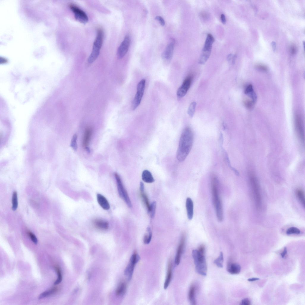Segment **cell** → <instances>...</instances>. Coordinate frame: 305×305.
I'll list each match as a JSON object with an SVG mask.
<instances>
[{"mask_svg":"<svg viewBox=\"0 0 305 305\" xmlns=\"http://www.w3.org/2000/svg\"><path fill=\"white\" fill-rule=\"evenodd\" d=\"M156 206V203L155 201L152 202L150 204V217L152 218L154 217Z\"/></svg>","mask_w":305,"mask_h":305,"instance_id":"35","label":"cell"},{"mask_svg":"<svg viewBox=\"0 0 305 305\" xmlns=\"http://www.w3.org/2000/svg\"><path fill=\"white\" fill-rule=\"evenodd\" d=\"M146 80H141L138 84L137 91L133 101L132 108L133 110L136 109L140 104L145 87Z\"/></svg>","mask_w":305,"mask_h":305,"instance_id":"8","label":"cell"},{"mask_svg":"<svg viewBox=\"0 0 305 305\" xmlns=\"http://www.w3.org/2000/svg\"><path fill=\"white\" fill-rule=\"evenodd\" d=\"M142 178L144 181L147 183H152L155 181L150 172L147 170H145L143 172Z\"/></svg>","mask_w":305,"mask_h":305,"instance_id":"22","label":"cell"},{"mask_svg":"<svg viewBox=\"0 0 305 305\" xmlns=\"http://www.w3.org/2000/svg\"><path fill=\"white\" fill-rule=\"evenodd\" d=\"M114 177L116 181L118 192L120 197L124 200L128 206L131 208L132 206L131 201L127 191L123 185L121 178L116 173H114Z\"/></svg>","mask_w":305,"mask_h":305,"instance_id":"7","label":"cell"},{"mask_svg":"<svg viewBox=\"0 0 305 305\" xmlns=\"http://www.w3.org/2000/svg\"><path fill=\"white\" fill-rule=\"evenodd\" d=\"M233 58V57H232V55L231 54H230L228 55L227 57V59L228 61L230 63H231V61L232 63Z\"/></svg>","mask_w":305,"mask_h":305,"instance_id":"47","label":"cell"},{"mask_svg":"<svg viewBox=\"0 0 305 305\" xmlns=\"http://www.w3.org/2000/svg\"><path fill=\"white\" fill-rule=\"evenodd\" d=\"M97 200L100 206L105 210H108L110 208L109 203L106 198L100 194H97Z\"/></svg>","mask_w":305,"mask_h":305,"instance_id":"20","label":"cell"},{"mask_svg":"<svg viewBox=\"0 0 305 305\" xmlns=\"http://www.w3.org/2000/svg\"><path fill=\"white\" fill-rule=\"evenodd\" d=\"M140 194L143 201L145 204L148 212H150V204L148 197L144 192H140Z\"/></svg>","mask_w":305,"mask_h":305,"instance_id":"30","label":"cell"},{"mask_svg":"<svg viewBox=\"0 0 305 305\" xmlns=\"http://www.w3.org/2000/svg\"><path fill=\"white\" fill-rule=\"evenodd\" d=\"M211 188L213 204L218 220L222 221L223 219V212L221 201L220 195L219 182L217 178H212Z\"/></svg>","mask_w":305,"mask_h":305,"instance_id":"3","label":"cell"},{"mask_svg":"<svg viewBox=\"0 0 305 305\" xmlns=\"http://www.w3.org/2000/svg\"><path fill=\"white\" fill-rule=\"evenodd\" d=\"M256 67L259 69L264 71H266L267 70V68L266 66L262 64H257L256 66Z\"/></svg>","mask_w":305,"mask_h":305,"instance_id":"41","label":"cell"},{"mask_svg":"<svg viewBox=\"0 0 305 305\" xmlns=\"http://www.w3.org/2000/svg\"><path fill=\"white\" fill-rule=\"evenodd\" d=\"M156 20H158L161 25L164 26L165 24V21L164 19L161 16H156L155 18Z\"/></svg>","mask_w":305,"mask_h":305,"instance_id":"40","label":"cell"},{"mask_svg":"<svg viewBox=\"0 0 305 305\" xmlns=\"http://www.w3.org/2000/svg\"><path fill=\"white\" fill-rule=\"evenodd\" d=\"M140 259V257L136 252H134L132 255L129 263L126 267L124 271L125 275L130 280L132 278L135 265Z\"/></svg>","mask_w":305,"mask_h":305,"instance_id":"9","label":"cell"},{"mask_svg":"<svg viewBox=\"0 0 305 305\" xmlns=\"http://www.w3.org/2000/svg\"><path fill=\"white\" fill-rule=\"evenodd\" d=\"M221 19L222 23L224 24H225L226 23V19L225 16L224 14H222L221 15Z\"/></svg>","mask_w":305,"mask_h":305,"instance_id":"44","label":"cell"},{"mask_svg":"<svg viewBox=\"0 0 305 305\" xmlns=\"http://www.w3.org/2000/svg\"><path fill=\"white\" fill-rule=\"evenodd\" d=\"M185 235L183 234L182 235L175 257V262L177 265H178L180 263L181 255L185 246Z\"/></svg>","mask_w":305,"mask_h":305,"instance_id":"15","label":"cell"},{"mask_svg":"<svg viewBox=\"0 0 305 305\" xmlns=\"http://www.w3.org/2000/svg\"><path fill=\"white\" fill-rule=\"evenodd\" d=\"M223 254L222 252H221L220 253L219 256L217 259L214 260V263L218 267L220 268L222 267H223Z\"/></svg>","mask_w":305,"mask_h":305,"instance_id":"31","label":"cell"},{"mask_svg":"<svg viewBox=\"0 0 305 305\" xmlns=\"http://www.w3.org/2000/svg\"><path fill=\"white\" fill-rule=\"evenodd\" d=\"M77 136L76 134H74L71 140L70 146L74 151L77 150Z\"/></svg>","mask_w":305,"mask_h":305,"instance_id":"34","label":"cell"},{"mask_svg":"<svg viewBox=\"0 0 305 305\" xmlns=\"http://www.w3.org/2000/svg\"><path fill=\"white\" fill-rule=\"evenodd\" d=\"M301 233V231L298 228L292 227L288 228L287 230L286 233L287 235L298 234Z\"/></svg>","mask_w":305,"mask_h":305,"instance_id":"32","label":"cell"},{"mask_svg":"<svg viewBox=\"0 0 305 305\" xmlns=\"http://www.w3.org/2000/svg\"><path fill=\"white\" fill-rule=\"evenodd\" d=\"M195 292V287L194 285H192L190 287L188 293V298L191 305L196 304Z\"/></svg>","mask_w":305,"mask_h":305,"instance_id":"23","label":"cell"},{"mask_svg":"<svg viewBox=\"0 0 305 305\" xmlns=\"http://www.w3.org/2000/svg\"><path fill=\"white\" fill-rule=\"evenodd\" d=\"M92 133V128L90 127H87L85 129L83 139V146L88 152L90 151L88 146Z\"/></svg>","mask_w":305,"mask_h":305,"instance_id":"16","label":"cell"},{"mask_svg":"<svg viewBox=\"0 0 305 305\" xmlns=\"http://www.w3.org/2000/svg\"><path fill=\"white\" fill-rule=\"evenodd\" d=\"M27 233L28 235L32 241L35 244H37L38 242V240L34 234L29 231H28Z\"/></svg>","mask_w":305,"mask_h":305,"instance_id":"37","label":"cell"},{"mask_svg":"<svg viewBox=\"0 0 305 305\" xmlns=\"http://www.w3.org/2000/svg\"><path fill=\"white\" fill-rule=\"evenodd\" d=\"M249 179L253 195L256 204V206L259 207L261 202L260 189L257 180L254 174L252 172H250L249 174Z\"/></svg>","mask_w":305,"mask_h":305,"instance_id":"6","label":"cell"},{"mask_svg":"<svg viewBox=\"0 0 305 305\" xmlns=\"http://www.w3.org/2000/svg\"><path fill=\"white\" fill-rule=\"evenodd\" d=\"M69 7L74 13L75 18L77 21L84 24L88 21V16L83 10L74 4H71Z\"/></svg>","mask_w":305,"mask_h":305,"instance_id":"10","label":"cell"},{"mask_svg":"<svg viewBox=\"0 0 305 305\" xmlns=\"http://www.w3.org/2000/svg\"><path fill=\"white\" fill-rule=\"evenodd\" d=\"M250 302L249 299L247 298L242 299L240 304L242 305H250Z\"/></svg>","mask_w":305,"mask_h":305,"instance_id":"42","label":"cell"},{"mask_svg":"<svg viewBox=\"0 0 305 305\" xmlns=\"http://www.w3.org/2000/svg\"><path fill=\"white\" fill-rule=\"evenodd\" d=\"M104 38L103 30L99 28L97 32L96 38L93 43L92 52L89 56L88 62L89 63L94 62L98 57L102 45Z\"/></svg>","mask_w":305,"mask_h":305,"instance_id":"4","label":"cell"},{"mask_svg":"<svg viewBox=\"0 0 305 305\" xmlns=\"http://www.w3.org/2000/svg\"><path fill=\"white\" fill-rule=\"evenodd\" d=\"M295 194L297 199L302 206L304 207L305 196L304 190L301 189H297L296 190Z\"/></svg>","mask_w":305,"mask_h":305,"instance_id":"25","label":"cell"},{"mask_svg":"<svg viewBox=\"0 0 305 305\" xmlns=\"http://www.w3.org/2000/svg\"><path fill=\"white\" fill-rule=\"evenodd\" d=\"M287 249L286 247L284 248L283 251L282 253L281 254V255L282 258L284 257L286 254H287Z\"/></svg>","mask_w":305,"mask_h":305,"instance_id":"45","label":"cell"},{"mask_svg":"<svg viewBox=\"0 0 305 305\" xmlns=\"http://www.w3.org/2000/svg\"><path fill=\"white\" fill-rule=\"evenodd\" d=\"M253 89L252 85L251 84H250L246 88L245 91V93L247 94H252L253 93Z\"/></svg>","mask_w":305,"mask_h":305,"instance_id":"38","label":"cell"},{"mask_svg":"<svg viewBox=\"0 0 305 305\" xmlns=\"http://www.w3.org/2000/svg\"><path fill=\"white\" fill-rule=\"evenodd\" d=\"M192 80L191 76L187 77L185 79L181 85L177 90V95L178 98H181L185 95L190 86Z\"/></svg>","mask_w":305,"mask_h":305,"instance_id":"13","label":"cell"},{"mask_svg":"<svg viewBox=\"0 0 305 305\" xmlns=\"http://www.w3.org/2000/svg\"><path fill=\"white\" fill-rule=\"evenodd\" d=\"M140 192H144V185L142 182H140Z\"/></svg>","mask_w":305,"mask_h":305,"instance_id":"46","label":"cell"},{"mask_svg":"<svg viewBox=\"0 0 305 305\" xmlns=\"http://www.w3.org/2000/svg\"><path fill=\"white\" fill-rule=\"evenodd\" d=\"M12 209L13 211H15L18 206V195L16 191L13 192L12 198Z\"/></svg>","mask_w":305,"mask_h":305,"instance_id":"29","label":"cell"},{"mask_svg":"<svg viewBox=\"0 0 305 305\" xmlns=\"http://www.w3.org/2000/svg\"><path fill=\"white\" fill-rule=\"evenodd\" d=\"M172 263L169 261L168 264L167 275L164 286V289L168 288L171 282L172 276Z\"/></svg>","mask_w":305,"mask_h":305,"instance_id":"19","label":"cell"},{"mask_svg":"<svg viewBox=\"0 0 305 305\" xmlns=\"http://www.w3.org/2000/svg\"><path fill=\"white\" fill-rule=\"evenodd\" d=\"M130 44V38L128 35H126L118 49L117 54L119 59L122 58L127 54Z\"/></svg>","mask_w":305,"mask_h":305,"instance_id":"12","label":"cell"},{"mask_svg":"<svg viewBox=\"0 0 305 305\" xmlns=\"http://www.w3.org/2000/svg\"><path fill=\"white\" fill-rule=\"evenodd\" d=\"M290 52L292 54H294L296 52V48L294 45L291 46L290 48Z\"/></svg>","mask_w":305,"mask_h":305,"instance_id":"43","label":"cell"},{"mask_svg":"<svg viewBox=\"0 0 305 305\" xmlns=\"http://www.w3.org/2000/svg\"><path fill=\"white\" fill-rule=\"evenodd\" d=\"M186 207L188 218L189 220H191L193 216L194 205L192 200L190 197L186 199Z\"/></svg>","mask_w":305,"mask_h":305,"instance_id":"18","label":"cell"},{"mask_svg":"<svg viewBox=\"0 0 305 305\" xmlns=\"http://www.w3.org/2000/svg\"><path fill=\"white\" fill-rule=\"evenodd\" d=\"M93 223L94 227L100 230H105L108 229L109 224L108 222L101 219H97L93 220Z\"/></svg>","mask_w":305,"mask_h":305,"instance_id":"17","label":"cell"},{"mask_svg":"<svg viewBox=\"0 0 305 305\" xmlns=\"http://www.w3.org/2000/svg\"><path fill=\"white\" fill-rule=\"evenodd\" d=\"M192 253L196 271L200 275L206 276L207 267L205 256V246L203 245H200L197 249L193 250Z\"/></svg>","mask_w":305,"mask_h":305,"instance_id":"2","label":"cell"},{"mask_svg":"<svg viewBox=\"0 0 305 305\" xmlns=\"http://www.w3.org/2000/svg\"><path fill=\"white\" fill-rule=\"evenodd\" d=\"M175 41L172 39L167 45L162 55L165 61H169L172 57L175 44Z\"/></svg>","mask_w":305,"mask_h":305,"instance_id":"14","label":"cell"},{"mask_svg":"<svg viewBox=\"0 0 305 305\" xmlns=\"http://www.w3.org/2000/svg\"><path fill=\"white\" fill-rule=\"evenodd\" d=\"M58 288L54 287L48 290L45 291L41 293L38 297L39 299H41L46 297L56 292Z\"/></svg>","mask_w":305,"mask_h":305,"instance_id":"26","label":"cell"},{"mask_svg":"<svg viewBox=\"0 0 305 305\" xmlns=\"http://www.w3.org/2000/svg\"><path fill=\"white\" fill-rule=\"evenodd\" d=\"M241 269L240 266L237 263H230L227 264V271L231 274H239L240 272Z\"/></svg>","mask_w":305,"mask_h":305,"instance_id":"21","label":"cell"},{"mask_svg":"<svg viewBox=\"0 0 305 305\" xmlns=\"http://www.w3.org/2000/svg\"><path fill=\"white\" fill-rule=\"evenodd\" d=\"M55 270L58 275V278L57 280L55 282L54 284L57 285L61 282L62 280V276L61 269L59 267H55Z\"/></svg>","mask_w":305,"mask_h":305,"instance_id":"33","label":"cell"},{"mask_svg":"<svg viewBox=\"0 0 305 305\" xmlns=\"http://www.w3.org/2000/svg\"><path fill=\"white\" fill-rule=\"evenodd\" d=\"M127 288L126 283L124 281L121 282L118 286L116 291L117 295L120 296L123 295L125 293Z\"/></svg>","mask_w":305,"mask_h":305,"instance_id":"24","label":"cell"},{"mask_svg":"<svg viewBox=\"0 0 305 305\" xmlns=\"http://www.w3.org/2000/svg\"><path fill=\"white\" fill-rule=\"evenodd\" d=\"M296 131L298 137L302 142H304V133L303 121L301 117L298 114L296 115L295 119Z\"/></svg>","mask_w":305,"mask_h":305,"instance_id":"11","label":"cell"},{"mask_svg":"<svg viewBox=\"0 0 305 305\" xmlns=\"http://www.w3.org/2000/svg\"><path fill=\"white\" fill-rule=\"evenodd\" d=\"M214 41V38L211 34H209L207 35L199 60L198 63L199 64H204L208 59L211 53L212 44Z\"/></svg>","mask_w":305,"mask_h":305,"instance_id":"5","label":"cell"},{"mask_svg":"<svg viewBox=\"0 0 305 305\" xmlns=\"http://www.w3.org/2000/svg\"><path fill=\"white\" fill-rule=\"evenodd\" d=\"M147 230L148 233L145 235L143 239L144 242L145 244H149L152 237V232L150 227H147Z\"/></svg>","mask_w":305,"mask_h":305,"instance_id":"27","label":"cell"},{"mask_svg":"<svg viewBox=\"0 0 305 305\" xmlns=\"http://www.w3.org/2000/svg\"><path fill=\"white\" fill-rule=\"evenodd\" d=\"M245 106L248 108H251L254 105V101L250 99H246L244 102Z\"/></svg>","mask_w":305,"mask_h":305,"instance_id":"36","label":"cell"},{"mask_svg":"<svg viewBox=\"0 0 305 305\" xmlns=\"http://www.w3.org/2000/svg\"><path fill=\"white\" fill-rule=\"evenodd\" d=\"M194 134L192 129L186 127L183 130L180 138L176 153L180 162L184 161L189 153L193 143Z\"/></svg>","mask_w":305,"mask_h":305,"instance_id":"1","label":"cell"},{"mask_svg":"<svg viewBox=\"0 0 305 305\" xmlns=\"http://www.w3.org/2000/svg\"><path fill=\"white\" fill-rule=\"evenodd\" d=\"M196 103L195 102H192L190 104L187 111V113L189 116L192 118L194 114Z\"/></svg>","mask_w":305,"mask_h":305,"instance_id":"28","label":"cell"},{"mask_svg":"<svg viewBox=\"0 0 305 305\" xmlns=\"http://www.w3.org/2000/svg\"><path fill=\"white\" fill-rule=\"evenodd\" d=\"M223 152H224V157H225V160L226 161V162L227 163V164L228 165V166L231 169L233 167H232V166H231V162H230V161L229 158V157H228V154H227V153H226V152L224 150V151H223Z\"/></svg>","mask_w":305,"mask_h":305,"instance_id":"39","label":"cell"},{"mask_svg":"<svg viewBox=\"0 0 305 305\" xmlns=\"http://www.w3.org/2000/svg\"><path fill=\"white\" fill-rule=\"evenodd\" d=\"M259 279V278H249L248 279V280L249 281H253L258 280Z\"/></svg>","mask_w":305,"mask_h":305,"instance_id":"48","label":"cell"}]
</instances>
